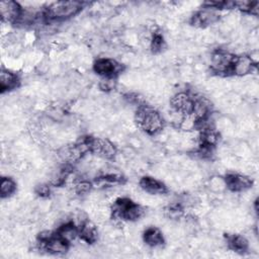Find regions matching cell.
<instances>
[{"label": "cell", "instance_id": "cell-14", "mask_svg": "<svg viewBox=\"0 0 259 259\" xmlns=\"http://www.w3.org/2000/svg\"><path fill=\"white\" fill-rule=\"evenodd\" d=\"M20 79L18 75L12 71L2 69L0 72V90L1 93L11 91L19 86Z\"/></svg>", "mask_w": 259, "mask_h": 259}, {"label": "cell", "instance_id": "cell-12", "mask_svg": "<svg viewBox=\"0 0 259 259\" xmlns=\"http://www.w3.org/2000/svg\"><path fill=\"white\" fill-rule=\"evenodd\" d=\"M140 187L147 193L157 195V194H165L168 192L167 186L160 180L151 177V176H144L139 181Z\"/></svg>", "mask_w": 259, "mask_h": 259}, {"label": "cell", "instance_id": "cell-17", "mask_svg": "<svg viewBox=\"0 0 259 259\" xmlns=\"http://www.w3.org/2000/svg\"><path fill=\"white\" fill-rule=\"evenodd\" d=\"M143 241L146 243V245L152 248L161 247L165 243V239L162 232L156 227H149L144 231Z\"/></svg>", "mask_w": 259, "mask_h": 259}, {"label": "cell", "instance_id": "cell-11", "mask_svg": "<svg viewBox=\"0 0 259 259\" xmlns=\"http://www.w3.org/2000/svg\"><path fill=\"white\" fill-rule=\"evenodd\" d=\"M21 12H22V7L15 1L0 2V15H1L2 21L15 24Z\"/></svg>", "mask_w": 259, "mask_h": 259}, {"label": "cell", "instance_id": "cell-19", "mask_svg": "<svg viewBox=\"0 0 259 259\" xmlns=\"http://www.w3.org/2000/svg\"><path fill=\"white\" fill-rule=\"evenodd\" d=\"M73 186H74V191L77 194L84 195L91 190L92 183L85 178H79V179L73 180Z\"/></svg>", "mask_w": 259, "mask_h": 259}, {"label": "cell", "instance_id": "cell-23", "mask_svg": "<svg viewBox=\"0 0 259 259\" xmlns=\"http://www.w3.org/2000/svg\"><path fill=\"white\" fill-rule=\"evenodd\" d=\"M100 88L103 91H110L114 88L115 86V79H111V78H102L99 84Z\"/></svg>", "mask_w": 259, "mask_h": 259}, {"label": "cell", "instance_id": "cell-21", "mask_svg": "<svg viewBox=\"0 0 259 259\" xmlns=\"http://www.w3.org/2000/svg\"><path fill=\"white\" fill-rule=\"evenodd\" d=\"M165 214L172 220L180 219L183 215V207L179 202L171 203L165 208Z\"/></svg>", "mask_w": 259, "mask_h": 259}, {"label": "cell", "instance_id": "cell-16", "mask_svg": "<svg viewBox=\"0 0 259 259\" xmlns=\"http://www.w3.org/2000/svg\"><path fill=\"white\" fill-rule=\"evenodd\" d=\"M228 248L238 254H245L249 250V242L242 235H226Z\"/></svg>", "mask_w": 259, "mask_h": 259}, {"label": "cell", "instance_id": "cell-13", "mask_svg": "<svg viewBox=\"0 0 259 259\" xmlns=\"http://www.w3.org/2000/svg\"><path fill=\"white\" fill-rule=\"evenodd\" d=\"M78 237L87 244H94L98 238V231L96 226L89 220H85L78 225Z\"/></svg>", "mask_w": 259, "mask_h": 259}, {"label": "cell", "instance_id": "cell-1", "mask_svg": "<svg viewBox=\"0 0 259 259\" xmlns=\"http://www.w3.org/2000/svg\"><path fill=\"white\" fill-rule=\"evenodd\" d=\"M135 120L141 130L151 136H155L162 132L165 124L161 113L145 103L137 106Z\"/></svg>", "mask_w": 259, "mask_h": 259}, {"label": "cell", "instance_id": "cell-4", "mask_svg": "<svg viewBox=\"0 0 259 259\" xmlns=\"http://www.w3.org/2000/svg\"><path fill=\"white\" fill-rule=\"evenodd\" d=\"M235 55L225 50H215L210 57V70L220 76H231Z\"/></svg>", "mask_w": 259, "mask_h": 259}, {"label": "cell", "instance_id": "cell-2", "mask_svg": "<svg viewBox=\"0 0 259 259\" xmlns=\"http://www.w3.org/2000/svg\"><path fill=\"white\" fill-rule=\"evenodd\" d=\"M144 211V207L141 204L126 197L116 199L111 206L112 218L121 221L136 222L143 217Z\"/></svg>", "mask_w": 259, "mask_h": 259}, {"label": "cell", "instance_id": "cell-22", "mask_svg": "<svg viewBox=\"0 0 259 259\" xmlns=\"http://www.w3.org/2000/svg\"><path fill=\"white\" fill-rule=\"evenodd\" d=\"M34 192L41 198H47L51 194V186L46 183H41L35 186Z\"/></svg>", "mask_w": 259, "mask_h": 259}, {"label": "cell", "instance_id": "cell-18", "mask_svg": "<svg viewBox=\"0 0 259 259\" xmlns=\"http://www.w3.org/2000/svg\"><path fill=\"white\" fill-rule=\"evenodd\" d=\"M16 191V183L10 177H2L0 183L1 198H8Z\"/></svg>", "mask_w": 259, "mask_h": 259}, {"label": "cell", "instance_id": "cell-10", "mask_svg": "<svg viewBox=\"0 0 259 259\" xmlns=\"http://www.w3.org/2000/svg\"><path fill=\"white\" fill-rule=\"evenodd\" d=\"M220 19V15L217 13L215 9L204 7V9L199 10L195 14H193L190 18V23L193 26L198 27H206L215 23Z\"/></svg>", "mask_w": 259, "mask_h": 259}, {"label": "cell", "instance_id": "cell-8", "mask_svg": "<svg viewBox=\"0 0 259 259\" xmlns=\"http://www.w3.org/2000/svg\"><path fill=\"white\" fill-rule=\"evenodd\" d=\"M257 62L250 55L236 56L231 69V76H246L251 74L256 68Z\"/></svg>", "mask_w": 259, "mask_h": 259}, {"label": "cell", "instance_id": "cell-20", "mask_svg": "<svg viewBox=\"0 0 259 259\" xmlns=\"http://www.w3.org/2000/svg\"><path fill=\"white\" fill-rule=\"evenodd\" d=\"M150 47H151V50L154 54H158V53L163 52L166 48V42L164 40L163 35L159 32H154V34L151 38Z\"/></svg>", "mask_w": 259, "mask_h": 259}, {"label": "cell", "instance_id": "cell-5", "mask_svg": "<svg viewBox=\"0 0 259 259\" xmlns=\"http://www.w3.org/2000/svg\"><path fill=\"white\" fill-rule=\"evenodd\" d=\"M87 142L89 153H92L103 159H113L117 153V149L114 144L107 139L87 136Z\"/></svg>", "mask_w": 259, "mask_h": 259}, {"label": "cell", "instance_id": "cell-9", "mask_svg": "<svg viewBox=\"0 0 259 259\" xmlns=\"http://www.w3.org/2000/svg\"><path fill=\"white\" fill-rule=\"evenodd\" d=\"M225 184L227 188L233 192H242L252 187L253 180L246 175L238 173H228L225 176Z\"/></svg>", "mask_w": 259, "mask_h": 259}, {"label": "cell", "instance_id": "cell-7", "mask_svg": "<svg viewBox=\"0 0 259 259\" xmlns=\"http://www.w3.org/2000/svg\"><path fill=\"white\" fill-rule=\"evenodd\" d=\"M194 97L188 92H178L170 99V104L174 112L181 115H190L194 106Z\"/></svg>", "mask_w": 259, "mask_h": 259}, {"label": "cell", "instance_id": "cell-15", "mask_svg": "<svg viewBox=\"0 0 259 259\" xmlns=\"http://www.w3.org/2000/svg\"><path fill=\"white\" fill-rule=\"evenodd\" d=\"M55 233L64 241L71 244L78 237L79 229H78V226L73 221H69L62 224L60 227H58Z\"/></svg>", "mask_w": 259, "mask_h": 259}, {"label": "cell", "instance_id": "cell-3", "mask_svg": "<svg viewBox=\"0 0 259 259\" xmlns=\"http://www.w3.org/2000/svg\"><path fill=\"white\" fill-rule=\"evenodd\" d=\"M83 7L80 1H58L45 9L46 20H65L78 14Z\"/></svg>", "mask_w": 259, "mask_h": 259}, {"label": "cell", "instance_id": "cell-6", "mask_svg": "<svg viewBox=\"0 0 259 259\" xmlns=\"http://www.w3.org/2000/svg\"><path fill=\"white\" fill-rule=\"evenodd\" d=\"M123 70L122 64L109 58H98L93 63V71L102 78L116 79Z\"/></svg>", "mask_w": 259, "mask_h": 259}]
</instances>
